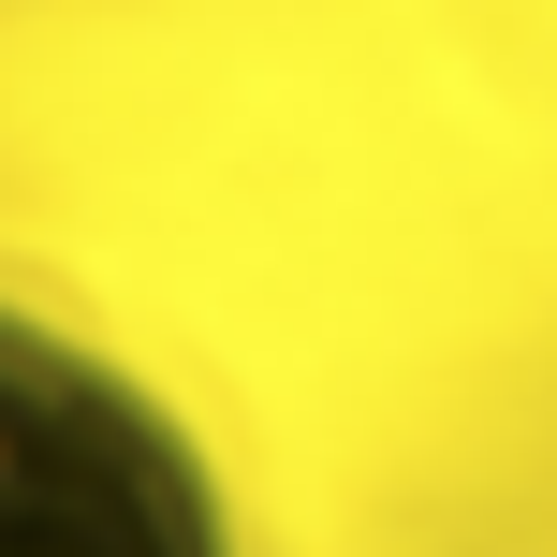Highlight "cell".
Segmentation results:
<instances>
[{"label":"cell","instance_id":"1","mask_svg":"<svg viewBox=\"0 0 557 557\" xmlns=\"http://www.w3.org/2000/svg\"><path fill=\"white\" fill-rule=\"evenodd\" d=\"M0 557H235L206 441L29 308H0Z\"/></svg>","mask_w":557,"mask_h":557}]
</instances>
